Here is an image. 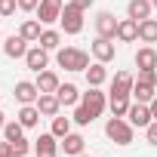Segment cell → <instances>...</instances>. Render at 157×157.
Returning <instances> with one entry per match:
<instances>
[{"mask_svg":"<svg viewBox=\"0 0 157 157\" xmlns=\"http://www.w3.org/2000/svg\"><path fill=\"white\" fill-rule=\"evenodd\" d=\"M34 83H37V90H40V93H56V90L62 86V83H59V74H56V71H40Z\"/></svg>","mask_w":157,"mask_h":157,"instance_id":"obj_21","label":"cell"},{"mask_svg":"<svg viewBox=\"0 0 157 157\" xmlns=\"http://www.w3.org/2000/svg\"><path fill=\"white\" fill-rule=\"evenodd\" d=\"M25 65H28L34 74L46 71V65H49V49H43L40 43H37V46H31V49L25 52Z\"/></svg>","mask_w":157,"mask_h":157,"instance_id":"obj_8","label":"cell"},{"mask_svg":"<svg viewBox=\"0 0 157 157\" xmlns=\"http://www.w3.org/2000/svg\"><path fill=\"white\" fill-rule=\"evenodd\" d=\"M151 10H154L151 0H129V3H126V16H129V19H136V22L151 19Z\"/></svg>","mask_w":157,"mask_h":157,"instance_id":"obj_14","label":"cell"},{"mask_svg":"<svg viewBox=\"0 0 157 157\" xmlns=\"http://www.w3.org/2000/svg\"><path fill=\"white\" fill-rule=\"evenodd\" d=\"M37 6H40V0H19L22 13H37Z\"/></svg>","mask_w":157,"mask_h":157,"instance_id":"obj_34","label":"cell"},{"mask_svg":"<svg viewBox=\"0 0 157 157\" xmlns=\"http://www.w3.org/2000/svg\"><path fill=\"white\" fill-rule=\"evenodd\" d=\"M56 96H59V102H62L65 108H74V105H80V99H83V93L77 90L74 83H62V86L56 90Z\"/></svg>","mask_w":157,"mask_h":157,"instance_id":"obj_15","label":"cell"},{"mask_svg":"<svg viewBox=\"0 0 157 157\" xmlns=\"http://www.w3.org/2000/svg\"><path fill=\"white\" fill-rule=\"evenodd\" d=\"M37 99H40V90H37L34 80H19L16 83V102L19 105H37Z\"/></svg>","mask_w":157,"mask_h":157,"instance_id":"obj_9","label":"cell"},{"mask_svg":"<svg viewBox=\"0 0 157 157\" xmlns=\"http://www.w3.org/2000/svg\"><path fill=\"white\" fill-rule=\"evenodd\" d=\"M105 136L114 142V145H132L136 139V126L126 120V117H111L105 123Z\"/></svg>","mask_w":157,"mask_h":157,"instance_id":"obj_2","label":"cell"},{"mask_svg":"<svg viewBox=\"0 0 157 157\" xmlns=\"http://www.w3.org/2000/svg\"><path fill=\"white\" fill-rule=\"evenodd\" d=\"M0 157H16V154H13V145H10L6 139L0 142Z\"/></svg>","mask_w":157,"mask_h":157,"instance_id":"obj_36","label":"cell"},{"mask_svg":"<svg viewBox=\"0 0 157 157\" xmlns=\"http://www.w3.org/2000/svg\"><path fill=\"white\" fill-rule=\"evenodd\" d=\"M62 10H65V0H40V6H37V19L40 25H52L62 19Z\"/></svg>","mask_w":157,"mask_h":157,"instance_id":"obj_4","label":"cell"},{"mask_svg":"<svg viewBox=\"0 0 157 157\" xmlns=\"http://www.w3.org/2000/svg\"><path fill=\"white\" fill-rule=\"evenodd\" d=\"M3 139H6V142H19V139H25V126H22L19 120H10V123L3 126Z\"/></svg>","mask_w":157,"mask_h":157,"instance_id":"obj_30","label":"cell"},{"mask_svg":"<svg viewBox=\"0 0 157 157\" xmlns=\"http://www.w3.org/2000/svg\"><path fill=\"white\" fill-rule=\"evenodd\" d=\"M145 136H148V145H157V120L145 126Z\"/></svg>","mask_w":157,"mask_h":157,"instance_id":"obj_35","label":"cell"},{"mask_svg":"<svg viewBox=\"0 0 157 157\" xmlns=\"http://www.w3.org/2000/svg\"><path fill=\"white\" fill-rule=\"evenodd\" d=\"M83 74H86V83H90V86H102V83L108 80V68H105L102 62H93Z\"/></svg>","mask_w":157,"mask_h":157,"instance_id":"obj_20","label":"cell"},{"mask_svg":"<svg viewBox=\"0 0 157 157\" xmlns=\"http://www.w3.org/2000/svg\"><path fill=\"white\" fill-rule=\"evenodd\" d=\"M90 49H93V59H96V62H102V65L114 62V56H117V46H114V40H111V37H96Z\"/></svg>","mask_w":157,"mask_h":157,"instance_id":"obj_5","label":"cell"},{"mask_svg":"<svg viewBox=\"0 0 157 157\" xmlns=\"http://www.w3.org/2000/svg\"><path fill=\"white\" fill-rule=\"evenodd\" d=\"M37 108H40V114H43V117H56V114L62 111V102H59V96H56V93H40Z\"/></svg>","mask_w":157,"mask_h":157,"instance_id":"obj_16","label":"cell"},{"mask_svg":"<svg viewBox=\"0 0 157 157\" xmlns=\"http://www.w3.org/2000/svg\"><path fill=\"white\" fill-rule=\"evenodd\" d=\"M59 25H62L65 34H80V31H83V10H77L74 3H65Z\"/></svg>","mask_w":157,"mask_h":157,"instance_id":"obj_3","label":"cell"},{"mask_svg":"<svg viewBox=\"0 0 157 157\" xmlns=\"http://www.w3.org/2000/svg\"><path fill=\"white\" fill-rule=\"evenodd\" d=\"M10 145H13V154H16V157H28V142H25V139L10 142Z\"/></svg>","mask_w":157,"mask_h":157,"instance_id":"obj_33","label":"cell"},{"mask_svg":"<svg viewBox=\"0 0 157 157\" xmlns=\"http://www.w3.org/2000/svg\"><path fill=\"white\" fill-rule=\"evenodd\" d=\"M37 43H40L43 49H49V52H52V49H59V46H62V34H59V31H52V28H46V31L40 34V40H37Z\"/></svg>","mask_w":157,"mask_h":157,"instance_id":"obj_26","label":"cell"},{"mask_svg":"<svg viewBox=\"0 0 157 157\" xmlns=\"http://www.w3.org/2000/svg\"><path fill=\"white\" fill-rule=\"evenodd\" d=\"M139 40L142 43H157V19L139 22Z\"/></svg>","mask_w":157,"mask_h":157,"instance_id":"obj_25","label":"cell"},{"mask_svg":"<svg viewBox=\"0 0 157 157\" xmlns=\"http://www.w3.org/2000/svg\"><path fill=\"white\" fill-rule=\"evenodd\" d=\"M136 83L157 86V71H151V68H139V74H136Z\"/></svg>","mask_w":157,"mask_h":157,"instance_id":"obj_31","label":"cell"},{"mask_svg":"<svg viewBox=\"0 0 157 157\" xmlns=\"http://www.w3.org/2000/svg\"><path fill=\"white\" fill-rule=\"evenodd\" d=\"M117 19H114V13H99L96 16V31H99V37H117Z\"/></svg>","mask_w":157,"mask_h":157,"instance_id":"obj_11","label":"cell"},{"mask_svg":"<svg viewBox=\"0 0 157 157\" xmlns=\"http://www.w3.org/2000/svg\"><path fill=\"white\" fill-rule=\"evenodd\" d=\"M56 62H59V68H65V71H86L90 68V56L83 52V49H77V46H59L56 49Z\"/></svg>","mask_w":157,"mask_h":157,"instance_id":"obj_1","label":"cell"},{"mask_svg":"<svg viewBox=\"0 0 157 157\" xmlns=\"http://www.w3.org/2000/svg\"><path fill=\"white\" fill-rule=\"evenodd\" d=\"M129 96H136V102H145V105H151V99H154L157 93H154V86H148V83H136Z\"/></svg>","mask_w":157,"mask_h":157,"instance_id":"obj_28","label":"cell"},{"mask_svg":"<svg viewBox=\"0 0 157 157\" xmlns=\"http://www.w3.org/2000/svg\"><path fill=\"white\" fill-rule=\"evenodd\" d=\"M16 6H19V0H0V16L10 19V16L16 13Z\"/></svg>","mask_w":157,"mask_h":157,"instance_id":"obj_32","label":"cell"},{"mask_svg":"<svg viewBox=\"0 0 157 157\" xmlns=\"http://www.w3.org/2000/svg\"><path fill=\"white\" fill-rule=\"evenodd\" d=\"M71 120H74L77 126H90V123L96 120V114H93V111H90V108L80 102V105H74V117H71Z\"/></svg>","mask_w":157,"mask_h":157,"instance_id":"obj_27","label":"cell"},{"mask_svg":"<svg viewBox=\"0 0 157 157\" xmlns=\"http://www.w3.org/2000/svg\"><path fill=\"white\" fill-rule=\"evenodd\" d=\"M49 132H52L56 139H65V136L71 132V117H59V114H56V117H52V129H49Z\"/></svg>","mask_w":157,"mask_h":157,"instance_id":"obj_29","label":"cell"},{"mask_svg":"<svg viewBox=\"0 0 157 157\" xmlns=\"http://www.w3.org/2000/svg\"><path fill=\"white\" fill-rule=\"evenodd\" d=\"M136 68H151V71H157V49H154V46H142V49L136 52Z\"/></svg>","mask_w":157,"mask_h":157,"instance_id":"obj_23","label":"cell"},{"mask_svg":"<svg viewBox=\"0 0 157 157\" xmlns=\"http://www.w3.org/2000/svg\"><path fill=\"white\" fill-rule=\"evenodd\" d=\"M117 40L120 43H136L139 40V22L136 19H120V25H117Z\"/></svg>","mask_w":157,"mask_h":157,"instance_id":"obj_13","label":"cell"},{"mask_svg":"<svg viewBox=\"0 0 157 157\" xmlns=\"http://www.w3.org/2000/svg\"><path fill=\"white\" fill-rule=\"evenodd\" d=\"M83 145H86V139H83L80 132H68V136L62 139V151H65V154H71V157L83 154Z\"/></svg>","mask_w":157,"mask_h":157,"instance_id":"obj_19","label":"cell"},{"mask_svg":"<svg viewBox=\"0 0 157 157\" xmlns=\"http://www.w3.org/2000/svg\"><path fill=\"white\" fill-rule=\"evenodd\" d=\"M136 86V77L129 71H117L114 74V80H111V93H120V96H129Z\"/></svg>","mask_w":157,"mask_h":157,"instance_id":"obj_17","label":"cell"},{"mask_svg":"<svg viewBox=\"0 0 157 157\" xmlns=\"http://www.w3.org/2000/svg\"><path fill=\"white\" fill-rule=\"evenodd\" d=\"M126 120H129L132 126L145 129L148 123H154V114H151V105H145V102H136V105H129V111H126Z\"/></svg>","mask_w":157,"mask_h":157,"instance_id":"obj_6","label":"cell"},{"mask_svg":"<svg viewBox=\"0 0 157 157\" xmlns=\"http://www.w3.org/2000/svg\"><path fill=\"white\" fill-rule=\"evenodd\" d=\"M19 34H22L28 43H37V40H40V34H43L40 19H25V22H22V28H19Z\"/></svg>","mask_w":157,"mask_h":157,"instance_id":"obj_22","label":"cell"},{"mask_svg":"<svg viewBox=\"0 0 157 157\" xmlns=\"http://www.w3.org/2000/svg\"><path fill=\"white\" fill-rule=\"evenodd\" d=\"M151 114H154V120H157V96L151 99Z\"/></svg>","mask_w":157,"mask_h":157,"instance_id":"obj_38","label":"cell"},{"mask_svg":"<svg viewBox=\"0 0 157 157\" xmlns=\"http://www.w3.org/2000/svg\"><path fill=\"white\" fill-rule=\"evenodd\" d=\"M59 151H62V142H56L52 132H40L34 139V154L37 157H56Z\"/></svg>","mask_w":157,"mask_h":157,"instance_id":"obj_7","label":"cell"},{"mask_svg":"<svg viewBox=\"0 0 157 157\" xmlns=\"http://www.w3.org/2000/svg\"><path fill=\"white\" fill-rule=\"evenodd\" d=\"M71 3H74V6H77V10H83V13H86V10H90V6H93V0H71Z\"/></svg>","mask_w":157,"mask_h":157,"instance_id":"obj_37","label":"cell"},{"mask_svg":"<svg viewBox=\"0 0 157 157\" xmlns=\"http://www.w3.org/2000/svg\"><path fill=\"white\" fill-rule=\"evenodd\" d=\"M28 49H31V46H28V40H25L22 34H13V37L3 40V52H6L10 59H25Z\"/></svg>","mask_w":157,"mask_h":157,"instance_id":"obj_12","label":"cell"},{"mask_svg":"<svg viewBox=\"0 0 157 157\" xmlns=\"http://www.w3.org/2000/svg\"><path fill=\"white\" fill-rule=\"evenodd\" d=\"M3 126H6V114L0 111V132H3Z\"/></svg>","mask_w":157,"mask_h":157,"instance_id":"obj_39","label":"cell"},{"mask_svg":"<svg viewBox=\"0 0 157 157\" xmlns=\"http://www.w3.org/2000/svg\"><path fill=\"white\" fill-rule=\"evenodd\" d=\"M77 157H86V154H77Z\"/></svg>","mask_w":157,"mask_h":157,"instance_id":"obj_41","label":"cell"},{"mask_svg":"<svg viewBox=\"0 0 157 157\" xmlns=\"http://www.w3.org/2000/svg\"><path fill=\"white\" fill-rule=\"evenodd\" d=\"M80 102H83V105H86V108H90L96 117H99V114L108 108V99H105V93H102L99 86H90V93H83V99H80Z\"/></svg>","mask_w":157,"mask_h":157,"instance_id":"obj_10","label":"cell"},{"mask_svg":"<svg viewBox=\"0 0 157 157\" xmlns=\"http://www.w3.org/2000/svg\"><path fill=\"white\" fill-rule=\"evenodd\" d=\"M16 120H19L25 129H34V126L40 123V108H37V105H22L19 114H16Z\"/></svg>","mask_w":157,"mask_h":157,"instance_id":"obj_18","label":"cell"},{"mask_svg":"<svg viewBox=\"0 0 157 157\" xmlns=\"http://www.w3.org/2000/svg\"><path fill=\"white\" fill-rule=\"evenodd\" d=\"M151 3H154V10H157V0H151Z\"/></svg>","mask_w":157,"mask_h":157,"instance_id":"obj_40","label":"cell"},{"mask_svg":"<svg viewBox=\"0 0 157 157\" xmlns=\"http://www.w3.org/2000/svg\"><path fill=\"white\" fill-rule=\"evenodd\" d=\"M129 96H120V93H111V99H108V108H111V114L114 117H126V111H129Z\"/></svg>","mask_w":157,"mask_h":157,"instance_id":"obj_24","label":"cell"}]
</instances>
